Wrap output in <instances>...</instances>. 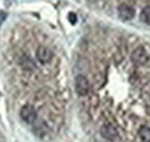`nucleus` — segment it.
<instances>
[{
	"mask_svg": "<svg viewBox=\"0 0 150 142\" xmlns=\"http://www.w3.org/2000/svg\"><path fill=\"white\" fill-rule=\"evenodd\" d=\"M5 16H6V15H5V14H4L2 12H0V23H1L2 21H4V18H5Z\"/></svg>",
	"mask_w": 150,
	"mask_h": 142,
	"instance_id": "obj_11",
	"label": "nucleus"
},
{
	"mask_svg": "<svg viewBox=\"0 0 150 142\" xmlns=\"http://www.w3.org/2000/svg\"><path fill=\"white\" fill-rule=\"evenodd\" d=\"M100 135L108 141H114L118 138V129L112 124H104L100 127Z\"/></svg>",
	"mask_w": 150,
	"mask_h": 142,
	"instance_id": "obj_4",
	"label": "nucleus"
},
{
	"mask_svg": "<svg viewBox=\"0 0 150 142\" xmlns=\"http://www.w3.org/2000/svg\"><path fill=\"white\" fill-rule=\"evenodd\" d=\"M137 135L142 142H150V127L147 125H142L137 131Z\"/></svg>",
	"mask_w": 150,
	"mask_h": 142,
	"instance_id": "obj_7",
	"label": "nucleus"
},
{
	"mask_svg": "<svg viewBox=\"0 0 150 142\" xmlns=\"http://www.w3.org/2000/svg\"><path fill=\"white\" fill-rule=\"evenodd\" d=\"M52 57H53V54H52L50 49H47V48H45V46L38 48L37 52H36V58L38 59L39 62H42V64H47V62L52 59Z\"/></svg>",
	"mask_w": 150,
	"mask_h": 142,
	"instance_id": "obj_5",
	"label": "nucleus"
},
{
	"mask_svg": "<svg viewBox=\"0 0 150 142\" xmlns=\"http://www.w3.org/2000/svg\"><path fill=\"white\" fill-rule=\"evenodd\" d=\"M118 13H119V16L125 21H128L134 16V9L129 5H126V4H122V5L119 6Z\"/></svg>",
	"mask_w": 150,
	"mask_h": 142,
	"instance_id": "obj_6",
	"label": "nucleus"
},
{
	"mask_svg": "<svg viewBox=\"0 0 150 142\" xmlns=\"http://www.w3.org/2000/svg\"><path fill=\"white\" fill-rule=\"evenodd\" d=\"M68 18H69V21H71L72 23H75V22H76V15H75L74 13H71V14L68 15Z\"/></svg>",
	"mask_w": 150,
	"mask_h": 142,
	"instance_id": "obj_10",
	"label": "nucleus"
},
{
	"mask_svg": "<svg viewBox=\"0 0 150 142\" xmlns=\"http://www.w3.org/2000/svg\"><path fill=\"white\" fill-rule=\"evenodd\" d=\"M21 65H22V67H23L24 70H27V71H30V70H34V68H35L34 61H33L31 59H29V58H23L22 61H21Z\"/></svg>",
	"mask_w": 150,
	"mask_h": 142,
	"instance_id": "obj_9",
	"label": "nucleus"
},
{
	"mask_svg": "<svg viewBox=\"0 0 150 142\" xmlns=\"http://www.w3.org/2000/svg\"><path fill=\"white\" fill-rule=\"evenodd\" d=\"M20 116L22 118L23 121H25L27 124H34L36 118H37V112L35 110V107L31 105H24L20 110Z\"/></svg>",
	"mask_w": 150,
	"mask_h": 142,
	"instance_id": "obj_1",
	"label": "nucleus"
},
{
	"mask_svg": "<svg viewBox=\"0 0 150 142\" xmlns=\"http://www.w3.org/2000/svg\"><path fill=\"white\" fill-rule=\"evenodd\" d=\"M75 90L79 96H87L89 92V82L84 75H77L75 77Z\"/></svg>",
	"mask_w": 150,
	"mask_h": 142,
	"instance_id": "obj_2",
	"label": "nucleus"
},
{
	"mask_svg": "<svg viewBox=\"0 0 150 142\" xmlns=\"http://www.w3.org/2000/svg\"><path fill=\"white\" fill-rule=\"evenodd\" d=\"M140 18H141L142 22H144L147 24H150V6H147V7H144L142 9Z\"/></svg>",
	"mask_w": 150,
	"mask_h": 142,
	"instance_id": "obj_8",
	"label": "nucleus"
},
{
	"mask_svg": "<svg viewBox=\"0 0 150 142\" xmlns=\"http://www.w3.org/2000/svg\"><path fill=\"white\" fill-rule=\"evenodd\" d=\"M132 59H133V61H134L135 64H137V65H146V64L148 62V60H149V53L146 51L144 48L139 46V48H136V49L133 51V53H132Z\"/></svg>",
	"mask_w": 150,
	"mask_h": 142,
	"instance_id": "obj_3",
	"label": "nucleus"
}]
</instances>
